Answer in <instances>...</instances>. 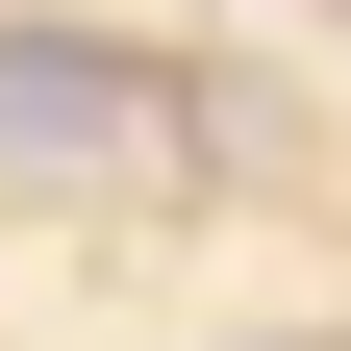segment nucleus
<instances>
[{
	"instance_id": "1",
	"label": "nucleus",
	"mask_w": 351,
	"mask_h": 351,
	"mask_svg": "<svg viewBox=\"0 0 351 351\" xmlns=\"http://www.w3.org/2000/svg\"><path fill=\"white\" fill-rule=\"evenodd\" d=\"M151 125V75L125 51H75V25H0V151H125Z\"/></svg>"
}]
</instances>
